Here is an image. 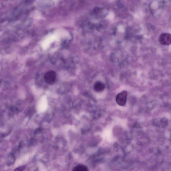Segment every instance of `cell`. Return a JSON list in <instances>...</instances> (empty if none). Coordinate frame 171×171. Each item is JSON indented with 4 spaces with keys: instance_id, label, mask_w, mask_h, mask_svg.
<instances>
[{
    "instance_id": "obj_1",
    "label": "cell",
    "mask_w": 171,
    "mask_h": 171,
    "mask_svg": "<svg viewBox=\"0 0 171 171\" xmlns=\"http://www.w3.org/2000/svg\"><path fill=\"white\" fill-rule=\"evenodd\" d=\"M127 96L128 93L125 91H122L118 94L116 98L118 104L122 106L125 105L127 101Z\"/></svg>"
},
{
    "instance_id": "obj_2",
    "label": "cell",
    "mask_w": 171,
    "mask_h": 171,
    "mask_svg": "<svg viewBox=\"0 0 171 171\" xmlns=\"http://www.w3.org/2000/svg\"><path fill=\"white\" fill-rule=\"evenodd\" d=\"M56 74L54 71H51L46 73L44 77L45 81L49 84H53L55 82Z\"/></svg>"
},
{
    "instance_id": "obj_3",
    "label": "cell",
    "mask_w": 171,
    "mask_h": 171,
    "mask_svg": "<svg viewBox=\"0 0 171 171\" xmlns=\"http://www.w3.org/2000/svg\"><path fill=\"white\" fill-rule=\"evenodd\" d=\"M159 42L162 45L168 46L171 43V36L170 34L167 33L162 34L159 36Z\"/></svg>"
},
{
    "instance_id": "obj_4",
    "label": "cell",
    "mask_w": 171,
    "mask_h": 171,
    "mask_svg": "<svg viewBox=\"0 0 171 171\" xmlns=\"http://www.w3.org/2000/svg\"><path fill=\"white\" fill-rule=\"evenodd\" d=\"M105 88V85L101 81L96 82L94 85V89L97 92H101L104 90Z\"/></svg>"
},
{
    "instance_id": "obj_6",
    "label": "cell",
    "mask_w": 171,
    "mask_h": 171,
    "mask_svg": "<svg viewBox=\"0 0 171 171\" xmlns=\"http://www.w3.org/2000/svg\"><path fill=\"white\" fill-rule=\"evenodd\" d=\"M73 171H87L88 170V168L86 166L82 165H78L74 167Z\"/></svg>"
},
{
    "instance_id": "obj_7",
    "label": "cell",
    "mask_w": 171,
    "mask_h": 171,
    "mask_svg": "<svg viewBox=\"0 0 171 171\" xmlns=\"http://www.w3.org/2000/svg\"><path fill=\"white\" fill-rule=\"evenodd\" d=\"M25 167L24 166H22L15 169V171H23L25 169Z\"/></svg>"
},
{
    "instance_id": "obj_5",
    "label": "cell",
    "mask_w": 171,
    "mask_h": 171,
    "mask_svg": "<svg viewBox=\"0 0 171 171\" xmlns=\"http://www.w3.org/2000/svg\"><path fill=\"white\" fill-rule=\"evenodd\" d=\"M16 160V158L14 155L13 153H11L8 156L7 161V165L8 166H10L12 165L15 163Z\"/></svg>"
}]
</instances>
